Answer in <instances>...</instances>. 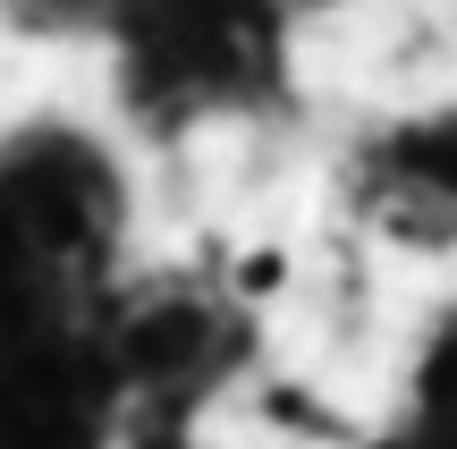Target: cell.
I'll return each instance as SVG.
<instances>
[{
	"instance_id": "6da1fadb",
	"label": "cell",
	"mask_w": 457,
	"mask_h": 449,
	"mask_svg": "<svg viewBox=\"0 0 457 449\" xmlns=\"http://www.w3.org/2000/svg\"><path fill=\"white\" fill-rule=\"evenodd\" d=\"M313 288V263H305V237L296 229H279V220H254V229L237 237V254H228V280H220V297H228V314H245V322H271V314H288L296 297Z\"/></svg>"
},
{
	"instance_id": "7a4b0ae2",
	"label": "cell",
	"mask_w": 457,
	"mask_h": 449,
	"mask_svg": "<svg viewBox=\"0 0 457 449\" xmlns=\"http://www.w3.org/2000/svg\"><path fill=\"white\" fill-rule=\"evenodd\" d=\"M441 9H449V17H457V0H441Z\"/></svg>"
}]
</instances>
